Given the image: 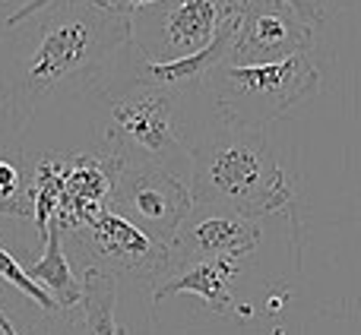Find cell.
Wrapping results in <instances>:
<instances>
[{"instance_id":"cell-3","label":"cell","mask_w":361,"mask_h":335,"mask_svg":"<svg viewBox=\"0 0 361 335\" xmlns=\"http://www.w3.org/2000/svg\"><path fill=\"white\" fill-rule=\"evenodd\" d=\"M108 146L124 165H156L190 180V143L178 120V92L130 80L121 89L105 86Z\"/></svg>"},{"instance_id":"cell-11","label":"cell","mask_w":361,"mask_h":335,"mask_svg":"<svg viewBox=\"0 0 361 335\" xmlns=\"http://www.w3.org/2000/svg\"><path fill=\"white\" fill-rule=\"evenodd\" d=\"M238 275L235 260H203L178 266L162 285H156L152 301L162 304L171 294H197L216 313H231V282Z\"/></svg>"},{"instance_id":"cell-8","label":"cell","mask_w":361,"mask_h":335,"mask_svg":"<svg viewBox=\"0 0 361 335\" xmlns=\"http://www.w3.org/2000/svg\"><path fill=\"white\" fill-rule=\"evenodd\" d=\"M314 25L305 23L282 0H241V23L225 63L231 67H263L288 57L311 54Z\"/></svg>"},{"instance_id":"cell-5","label":"cell","mask_w":361,"mask_h":335,"mask_svg":"<svg viewBox=\"0 0 361 335\" xmlns=\"http://www.w3.org/2000/svg\"><path fill=\"white\" fill-rule=\"evenodd\" d=\"M238 6L241 0H156L130 13V48L156 63L200 54Z\"/></svg>"},{"instance_id":"cell-9","label":"cell","mask_w":361,"mask_h":335,"mask_svg":"<svg viewBox=\"0 0 361 335\" xmlns=\"http://www.w3.org/2000/svg\"><path fill=\"white\" fill-rule=\"evenodd\" d=\"M260 244L257 218L219 209V206H193L184 218L178 237L171 241V272L187 263L203 260H241Z\"/></svg>"},{"instance_id":"cell-17","label":"cell","mask_w":361,"mask_h":335,"mask_svg":"<svg viewBox=\"0 0 361 335\" xmlns=\"http://www.w3.org/2000/svg\"><path fill=\"white\" fill-rule=\"evenodd\" d=\"M286 6H292L295 13H298L305 23H311V25H320L326 19V10H324V4L320 0H282Z\"/></svg>"},{"instance_id":"cell-7","label":"cell","mask_w":361,"mask_h":335,"mask_svg":"<svg viewBox=\"0 0 361 335\" xmlns=\"http://www.w3.org/2000/svg\"><path fill=\"white\" fill-rule=\"evenodd\" d=\"M193 206L190 180L156 165H124L108 199L111 212L169 247Z\"/></svg>"},{"instance_id":"cell-15","label":"cell","mask_w":361,"mask_h":335,"mask_svg":"<svg viewBox=\"0 0 361 335\" xmlns=\"http://www.w3.org/2000/svg\"><path fill=\"white\" fill-rule=\"evenodd\" d=\"M0 279L4 282H10L13 288H19V291L25 294V298H32L42 310H48V313H61V304H57L54 298H51L48 291H44L42 285H35V282L29 279V272H25V266L23 263H16V256H10L4 247H0Z\"/></svg>"},{"instance_id":"cell-6","label":"cell","mask_w":361,"mask_h":335,"mask_svg":"<svg viewBox=\"0 0 361 335\" xmlns=\"http://www.w3.org/2000/svg\"><path fill=\"white\" fill-rule=\"evenodd\" d=\"M76 256L86 269L105 272L111 279H143L162 285L171 275V247L152 241L149 234L121 218L118 212L102 209L73 231H67Z\"/></svg>"},{"instance_id":"cell-19","label":"cell","mask_w":361,"mask_h":335,"mask_svg":"<svg viewBox=\"0 0 361 335\" xmlns=\"http://www.w3.org/2000/svg\"><path fill=\"white\" fill-rule=\"evenodd\" d=\"M0 215H13V218H32V203L25 196V190L16 199H0Z\"/></svg>"},{"instance_id":"cell-18","label":"cell","mask_w":361,"mask_h":335,"mask_svg":"<svg viewBox=\"0 0 361 335\" xmlns=\"http://www.w3.org/2000/svg\"><path fill=\"white\" fill-rule=\"evenodd\" d=\"M54 4H63V0H32L29 6H19L16 13H10V16H6V29H16L19 23H25V19H32L35 13L48 10V6H54Z\"/></svg>"},{"instance_id":"cell-1","label":"cell","mask_w":361,"mask_h":335,"mask_svg":"<svg viewBox=\"0 0 361 335\" xmlns=\"http://www.w3.org/2000/svg\"><path fill=\"white\" fill-rule=\"evenodd\" d=\"M190 193L197 206H219L247 218L292 203V184L276 162L267 133L222 118L190 143Z\"/></svg>"},{"instance_id":"cell-14","label":"cell","mask_w":361,"mask_h":335,"mask_svg":"<svg viewBox=\"0 0 361 335\" xmlns=\"http://www.w3.org/2000/svg\"><path fill=\"white\" fill-rule=\"evenodd\" d=\"M114 304H118V279L86 269L80 298V335H124Z\"/></svg>"},{"instance_id":"cell-10","label":"cell","mask_w":361,"mask_h":335,"mask_svg":"<svg viewBox=\"0 0 361 335\" xmlns=\"http://www.w3.org/2000/svg\"><path fill=\"white\" fill-rule=\"evenodd\" d=\"M121 162L118 156H70L67 174H63V193H61V206H57L54 222L61 225V231H73L76 225H82L86 218H92L95 212L108 209L111 199L114 180H118Z\"/></svg>"},{"instance_id":"cell-12","label":"cell","mask_w":361,"mask_h":335,"mask_svg":"<svg viewBox=\"0 0 361 335\" xmlns=\"http://www.w3.org/2000/svg\"><path fill=\"white\" fill-rule=\"evenodd\" d=\"M29 279L35 285H42L51 298L61 304V310H70V307H80L82 298V282L73 275L70 269V260L63 253V231L57 222L48 225V237H44V256L35 260L32 266H25Z\"/></svg>"},{"instance_id":"cell-2","label":"cell","mask_w":361,"mask_h":335,"mask_svg":"<svg viewBox=\"0 0 361 335\" xmlns=\"http://www.w3.org/2000/svg\"><path fill=\"white\" fill-rule=\"evenodd\" d=\"M42 13L25 61L29 101L73 86V80L92 82L121 48H130V19L95 0H63Z\"/></svg>"},{"instance_id":"cell-13","label":"cell","mask_w":361,"mask_h":335,"mask_svg":"<svg viewBox=\"0 0 361 335\" xmlns=\"http://www.w3.org/2000/svg\"><path fill=\"white\" fill-rule=\"evenodd\" d=\"M67 165H70V152H44V156H38L32 180L25 184V196L32 203V218H35L42 241L48 237V225L54 222L57 206H61Z\"/></svg>"},{"instance_id":"cell-16","label":"cell","mask_w":361,"mask_h":335,"mask_svg":"<svg viewBox=\"0 0 361 335\" xmlns=\"http://www.w3.org/2000/svg\"><path fill=\"white\" fill-rule=\"evenodd\" d=\"M23 193V174L13 162L0 158V199H16Z\"/></svg>"},{"instance_id":"cell-4","label":"cell","mask_w":361,"mask_h":335,"mask_svg":"<svg viewBox=\"0 0 361 335\" xmlns=\"http://www.w3.org/2000/svg\"><path fill=\"white\" fill-rule=\"evenodd\" d=\"M203 89L222 120L263 130L269 120L282 118L320 92V70L311 54L263 63V67L222 63L209 73Z\"/></svg>"},{"instance_id":"cell-20","label":"cell","mask_w":361,"mask_h":335,"mask_svg":"<svg viewBox=\"0 0 361 335\" xmlns=\"http://www.w3.org/2000/svg\"><path fill=\"white\" fill-rule=\"evenodd\" d=\"M32 0H0V10H6V6H13V13L19 10V6H29Z\"/></svg>"}]
</instances>
